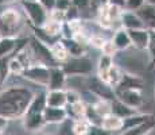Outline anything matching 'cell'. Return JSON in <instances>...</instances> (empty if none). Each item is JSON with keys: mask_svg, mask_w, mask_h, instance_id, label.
Segmentation results:
<instances>
[{"mask_svg": "<svg viewBox=\"0 0 155 135\" xmlns=\"http://www.w3.org/2000/svg\"><path fill=\"white\" fill-rule=\"evenodd\" d=\"M34 92L22 85H12L0 92V115L11 119L23 118Z\"/></svg>", "mask_w": 155, "mask_h": 135, "instance_id": "cell-1", "label": "cell"}, {"mask_svg": "<svg viewBox=\"0 0 155 135\" xmlns=\"http://www.w3.org/2000/svg\"><path fill=\"white\" fill-rule=\"evenodd\" d=\"M22 18L14 8H5L0 12V37L18 38Z\"/></svg>", "mask_w": 155, "mask_h": 135, "instance_id": "cell-2", "label": "cell"}, {"mask_svg": "<svg viewBox=\"0 0 155 135\" xmlns=\"http://www.w3.org/2000/svg\"><path fill=\"white\" fill-rule=\"evenodd\" d=\"M66 76H89L93 70L92 59L86 56L81 57H69L66 62L61 66Z\"/></svg>", "mask_w": 155, "mask_h": 135, "instance_id": "cell-3", "label": "cell"}, {"mask_svg": "<svg viewBox=\"0 0 155 135\" xmlns=\"http://www.w3.org/2000/svg\"><path fill=\"white\" fill-rule=\"evenodd\" d=\"M22 8L32 27H42L49 18V12L39 4V2L22 0Z\"/></svg>", "mask_w": 155, "mask_h": 135, "instance_id": "cell-4", "label": "cell"}, {"mask_svg": "<svg viewBox=\"0 0 155 135\" xmlns=\"http://www.w3.org/2000/svg\"><path fill=\"white\" fill-rule=\"evenodd\" d=\"M28 49L31 52L32 57L35 58V61L39 62V64H43L46 66L51 68V66H57L55 59L53 58L51 52H50V46H47L46 43L41 42L39 39H37L35 37H32L31 39L28 41Z\"/></svg>", "mask_w": 155, "mask_h": 135, "instance_id": "cell-5", "label": "cell"}, {"mask_svg": "<svg viewBox=\"0 0 155 135\" xmlns=\"http://www.w3.org/2000/svg\"><path fill=\"white\" fill-rule=\"evenodd\" d=\"M49 70H50L49 66L37 62V64H32L31 66L26 69L22 76L34 84H38L41 86H46L47 81H49Z\"/></svg>", "mask_w": 155, "mask_h": 135, "instance_id": "cell-6", "label": "cell"}, {"mask_svg": "<svg viewBox=\"0 0 155 135\" xmlns=\"http://www.w3.org/2000/svg\"><path fill=\"white\" fill-rule=\"evenodd\" d=\"M115 97L119 101H121L123 104L139 110L144 100H143V95H142V89H136V88H131V89H121V91H115Z\"/></svg>", "mask_w": 155, "mask_h": 135, "instance_id": "cell-7", "label": "cell"}, {"mask_svg": "<svg viewBox=\"0 0 155 135\" xmlns=\"http://www.w3.org/2000/svg\"><path fill=\"white\" fill-rule=\"evenodd\" d=\"M66 73L64 72L59 65L51 66L49 70V81H47V89L54 91V89H64L66 84Z\"/></svg>", "mask_w": 155, "mask_h": 135, "instance_id": "cell-8", "label": "cell"}, {"mask_svg": "<svg viewBox=\"0 0 155 135\" xmlns=\"http://www.w3.org/2000/svg\"><path fill=\"white\" fill-rule=\"evenodd\" d=\"M131 39V46L138 50H147L148 41H150V31L147 29L139 30H127Z\"/></svg>", "mask_w": 155, "mask_h": 135, "instance_id": "cell-9", "label": "cell"}, {"mask_svg": "<svg viewBox=\"0 0 155 135\" xmlns=\"http://www.w3.org/2000/svg\"><path fill=\"white\" fill-rule=\"evenodd\" d=\"M43 119L45 123H49V124H59L68 119L66 115V110L64 108H58V107H49L46 106L43 110Z\"/></svg>", "mask_w": 155, "mask_h": 135, "instance_id": "cell-10", "label": "cell"}, {"mask_svg": "<svg viewBox=\"0 0 155 135\" xmlns=\"http://www.w3.org/2000/svg\"><path fill=\"white\" fill-rule=\"evenodd\" d=\"M120 25L126 30H139V29H146L143 25L142 19L138 16L136 12H131V11L123 10L120 16Z\"/></svg>", "mask_w": 155, "mask_h": 135, "instance_id": "cell-11", "label": "cell"}, {"mask_svg": "<svg viewBox=\"0 0 155 135\" xmlns=\"http://www.w3.org/2000/svg\"><path fill=\"white\" fill-rule=\"evenodd\" d=\"M136 14L142 19L146 29L150 30V31H154L155 30V7L154 5L144 3V5L142 8H139L136 11Z\"/></svg>", "mask_w": 155, "mask_h": 135, "instance_id": "cell-12", "label": "cell"}, {"mask_svg": "<svg viewBox=\"0 0 155 135\" xmlns=\"http://www.w3.org/2000/svg\"><path fill=\"white\" fill-rule=\"evenodd\" d=\"M23 126H25L26 131L30 133H35L43 128L46 124L43 119V113H38V115H23Z\"/></svg>", "mask_w": 155, "mask_h": 135, "instance_id": "cell-13", "label": "cell"}, {"mask_svg": "<svg viewBox=\"0 0 155 135\" xmlns=\"http://www.w3.org/2000/svg\"><path fill=\"white\" fill-rule=\"evenodd\" d=\"M143 85V80L140 77L135 76V74H131V73H123V77H121V81L115 89V91H121V89H131V88H136V89H142Z\"/></svg>", "mask_w": 155, "mask_h": 135, "instance_id": "cell-14", "label": "cell"}, {"mask_svg": "<svg viewBox=\"0 0 155 135\" xmlns=\"http://www.w3.org/2000/svg\"><path fill=\"white\" fill-rule=\"evenodd\" d=\"M46 106L64 108L66 106V93L65 89H54L46 93Z\"/></svg>", "mask_w": 155, "mask_h": 135, "instance_id": "cell-15", "label": "cell"}, {"mask_svg": "<svg viewBox=\"0 0 155 135\" xmlns=\"http://www.w3.org/2000/svg\"><path fill=\"white\" fill-rule=\"evenodd\" d=\"M100 127H103L104 130L111 133V134L119 133V131L123 130V119L116 116V115H113V113H109V115H107L103 118Z\"/></svg>", "mask_w": 155, "mask_h": 135, "instance_id": "cell-16", "label": "cell"}, {"mask_svg": "<svg viewBox=\"0 0 155 135\" xmlns=\"http://www.w3.org/2000/svg\"><path fill=\"white\" fill-rule=\"evenodd\" d=\"M111 113L119 116V118H121V119H126L128 116H132V115H135V113H138V110L126 106V104H123L121 101H119L115 97L111 101Z\"/></svg>", "mask_w": 155, "mask_h": 135, "instance_id": "cell-17", "label": "cell"}, {"mask_svg": "<svg viewBox=\"0 0 155 135\" xmlns=\"http://www.w3.org/2000/svg\"><path fill=\"white\" fill-rule=\"evenodd\" d=\"M50 52H51V56L53 58L55 59L57 64H64V62H66L68 59H69V52H68V49L65 47L64 42H62L61 39H58L57 42H54V43L50 46Z\"/></svg>", "mask_w": 155, "mask_h": 135, "instance_id": "cell-18", "label": "cell"}, {"mask_svg": "<svg viewBox=\"0 0 155 135\" xmlns=\"http://www.w3.org/2000/svg\"><path fill=\"white\" fill-rule=\"evenodd\" d=\"M65 110H66L68 119L77 120V119L85 118L86 104L82 103V101L80 100V101H77V103H74V104H66V106H65Z\"/></svg>", "mask_w": 155, "mask_h": 135, "instance_id": "cell-19", "label": "cell"}, {"mask_svg": "<svg viewBox=\"0 0 155 135\" xmlns=\"http://www.w3.org/2000/svg\"><path fill=\"white\" fill-rule=\"evenodd\" d=\"M112 65H113L112 57L101 54V57L99 59V65H97V79L100 81H103L104 84H107V76H108V72ZM107 85H108V84H107Z\"/></svg>", "mask_w": 155, "mask_h": 135, "instance_id": "cell-20", "label": "cell"}, {"mask_svg": "<svg viewBox=\"0 0 155 135\" xmlns=\"http://www.w3.org/2000/svg\"><path fill=\"white\" fill-rule=\"evenodd\" d=\"M113 42V45L116 46L117 50H127L128 47L131 46V39H130V35H128L127 30L120 27L117 31L115 32L113 38L111 39Z\"/></svg>", "mask_w": 155, "mask_h": 135, "instance_id": "cell-21", "label": "cell"}, {"mask_svg": "<svg viewBox=\"0 0 155 135\" xmlns=\"http://www.w3.org/2000/svg\"><path fill=\"white\" fill-rule=\"evenodd\" d=\"M155 127V118L123 131V135H148Z\"/></svg>", "mask_w": 155, "mask_h": 135, "instance_id": "cell-22", "label": "cell"}, {"mask_svg": "<svg viewBox=\"0 0 155 135\" xmlns=\"http://www.w3.org/2000/svg\"><path fill=\"white\" fill-rule=\"evenodd\" d=\"M18 46V38L12 37H0V58L10 57Z\"/></svg>", "mask_w": 155, "mask_h": 135, "instance_id": "cell-23", "label": "cell"}, {"mask_svg": "<svg viewBox=\"0 0 155 135\" xmlns=\"http://www.w3.org/2000/svg\"><path fill=\"white\" fill-rule=\"evenodd\" d=\"M155 116L153 113H135V115L132 116H128V118L123 119V130L121 131H126L128 128L134 127V126L136 124H140V123H144L147 120H151V119H154Z\"/></svg>", "mask_w": 155, "mask_h": 135, "instance_id": "cell-24", "label": "cell"}, {"mask_svg": "<svg viewBox=\"0 0 155 135\" xmlns=\"http://www.w3.org/2000/svg\"><path fill=\"white\" fill-rule=\"evenodd\" d=\"M61 41L64 42L65 47L68 49L70 57H81L85 56V50H84V45L77 42L73 38H61Z\"/></svg>", "mask_w": 155, "mask_h": 135, "instance_id": "cell-25", "label": "cell"}, {"mask_svg": "<svg viewBox=\"0 0 155 135\" xmlns=\"http://www.w3.org/2000/svg\"><path fill=\"white\" fill-rule=\"evenodd\" d=\"M123 73L124 72L121 70L117 65L113 64L111 66V69H109V72H108V76H107V84H108L112 89H115L116 86L120 84L121 77H123Z\"/></svg>", "mask_w": 155, "mask_h": 135, "instance_id": "cell-26", "label": "cell"}, {"mask_svg": "<svg viewBox=\"0 0 155 135\" xmlns=\"http://www.w3.org/2000/svg\"><path fill=\"white\" fill-rule=\"evenodd\" d=\"M42 29L45 30V32H47V34L50 35V37H53V38H59V37H61L62 23L55 22V20L49 19V18H47V20L45 22V25L42 26Z\"/></svg>", "mask_w": 155, "mask_h": 135, "instance_id": "cell-27", "label": "cell"}, {"mask_svg": "<svg viewBox=\"0 0 155 135\" xmlns=\"http://www.w3.org/2000/svg\"><path fill=\"white\" fill-rule=\"evenodd\" d=\"M91 123L86 118L77 119V120H71V130L74 135H86V133L91 128Z\"/></svg>", "mask_w": 155, "mask_h": 135, "instance_id": "cell-28", "label": "cell"}, {"mask_svg": "<svg viewBox=\"0 0 155 135\" xmlns=\"http://www.w3.org/2000/svg\"><path fill=\"white\" fill-rule=\"evenodd\" d=\"M8 72H10V76H22L25 72V66L20 64L16 57H12L8 61Z\"/></svg>", "mask_w": 155, "mask_h": 135, "instance_id": "cell-29", "label": "cell"}, {"mask_svg": "<svg viewBox=\"0 0 155 135\" xmlns=\"http://www.w3.org/2000/svg\"><path fill=\"white\" fill-rule=\"evenodd\" d=\"M147 50L148 54H150V69H153L155 68V30L150 31V41H148Z\"/></svg>", "mask_w": 155, "mask_h": 135, "instance_id": "cell-30", "label": "cell"}, {"mask_svg": "<svg viewBox=\"0 0 155 135\" xmlns=\"http://www.w3.org/2000/svg\"><path fill=\"white\" fill-rule=\"evenodd\" d=\"M146 0H126V5H124V10L131 11V12H136L139 8H142L144 5Z\"/></svg>", "mask_w": 155, "mask_h": 135, "instance_id": "cell-31", "label": "cell"}, {"mask_svg": "<svg viewBox=\"0 0 155 135\" xmlns=\"http://www.w3.org/2000/svg\"><path fill=\"white\" fill-rule=\"evenodd\" d=\"M101 52H103L104 56H108V57H112L113 58L119 50L116 49V46L113 45L112 41H105V43H104L103 47H101Z\"/></svg>", "mask_w": 155, "mask_h": 135, "instance_id": "cell-32", "label": "cell"}, {"mask_svg": "<svg viewBox=\"0 0 155 135\" xmlns=\"http://www.w3.org/2000/svg\"><path fill=\"white\" fill-rule=\"evenodd\" d=\"M65 93H66V104H74L81 100V93H78L74 89H68L65 91Z\"/></svg>", "mask_w": 155, "mask_h": 135, "instance_id": "cell-33", "label": "cell"}, {"mask_svg": "<svg viewBox=\"0 0 155 135\" xmlns=\"http://www.w3.org/2000/svg\"><path fill=\"white\" fill-rule=\"evenodd\" d=\"M71 5H74L81 14L86 10H91V0H71Z\"/></svg>", "mask_w": 155, "mask_h": 135, "instance_id": "cell-34", "label": "cell"}, {"mask_svg": "<svg viewBox=\"0 0 155 135\" xmlns=\"http://www.w3.org/2000/svg\"><path fill=\"white\" fill-rule=\"evenodd\" d=\"M105 38L103 37V35H91V37H89V43L92 45V46H94V47H97V49H101V47H103V45L105 43Z\"/></svg>", "mask_w": 155, "mask_h": 135, "instance_id": "cell-35", "label": "cell"}, {"mask_svg": "<svg viewBox=\"0 0 155 135\" xmlns=\"http://www.w3.org/2000/svg\"><path fill=\"white\" fill-rule=\"evenodd\" d=\"M86 135H112V134L105 131L103 127H100V126H91V128H89V131L86 133Z\"/></svg>", "mask_w": 155, "mask_h": 135, "instance_id": "cell-36", "label": "cell"}, {"mask_svg": "<svg viewBox=\"0 0 155 135\" xmlns=\"http://www.w3.org/2000/svg\"><path fill=\"white\" fill-rule=\"evenodd\" d=\"M71 5V0H57L55 2V10L58 11H68Z\"/></svg>", "mask_w": 155, "mask_h": 135, "instance_id": "cell-37", "label": "cell"}, {"mask_svg": "<svg viewBox=\"0 0 155 135\" xmlns=\"http://www.w3.org/2000/svg\"><path fill=\"white\" fill-rule=\"evenodd\" d=\"M38 2H39V4L42 5L47 12H50V11H53L55 8V2L57 0H38Z\"/></svg>", "mask_w": 155, "mask_h": 135, "instance_id": "cell-38", "label": "cell"}, {"mask_svg": "<svg viewBox=\"0 0 155 135\" xmlns=\"http://www.w3.org/2000/svg\"><path fill=\"white\" fill-rule=\"evenodd\" d=\"M108 4H109V5H115V7L124 10V5H126V0H108Z\"/></svg>", "mask_w": 155, "mask_h": 135, "instance_id": "cell-39", "label": "cell"}, {"mask_svg": "<svg viewBox=\"0 0 155 135\" xmlns=\"http://www.w3.org/2000/svg\"><path fill=\"white\" fill-rule=\"evenodd\" d=\"M7 126H8V119L0 115V133H3L7 128Z\"/></svg>", "mask_w": 155, "mask_h": 135, "instance_id": "cell-40", "label": "cell"}, {"mask_svg": "<svg viewBox=\"0 0 155 135\" xmlns=\"http://www.w3.org/2000/svg\"><path fill=\"white\" fill-rule=\"evenodd\" d=\"M16 2H22V0H0V5L11 4V3H16Z\"/></svg>", "mask_w": 155, "mask_h": 135, "instance_id": "cell-41", "label": "cell"}, {"mask_svg": "<svg viewBox=\"0 0 155 135\" xmlns=\"http://www.w3.org/2000/svg\"><path fill=\"white\" fill-rule=\"evenodd\" d=\"M146 3H148V4H151L155 7V0H146Z\"/></svg>", "mask_w": 155, "mask_h": 135, "instance_id": "cell-42", "label": "cell"}, {"mask_svg": "<svg viewBox=\"0 0 155 135\" xmlns=\"http://www.w3.org/2000/svg\"><path fill=\"white\" fill-rule=\"evenodd\" d=\"M31 2H38V0H31Z\"/></svg>", "mask_w": 155, "mask_h": 135, "instance_id": "cell-43", "label": "cell"}, {"mask_svg": "<svg viewBox=\"0 0 155 135\" xmlns=\"http://www.w3.org/2000/svg\"><path fill=\"white\" fill-rule=\"evenodd\" d=\"M45 135H53V134H45Z\"/></svg>", "mask_w": 155, "mask_h": 135, "instance_id": "cell-44", "label": "cell"}, {"mask_svg": "<svg viewBox=\"0 0 155 135\" xmlns=\"http://www.w3.org/2000/svg\"><path fill=\"white\" fill-rule=\"evenodd\" d=\"M0 85H2V80H0Z\"/></svg>", "mask_w": 155, "mask_h": 135, "instance_id": "cell-45", "label": "cell"}, {"mask_svg": "<svg viewBox=\"0 0 155 135\" xmlns=\"http://www.w3.org/2000/svg\"><path fill=\"white\" fill-rule=\"evenodd\" d=\"M0 135H3V133H0Z\"/></svg>", "mask_w": 155, "mask_h": 135, "instance_id": "cell-46", "label": "cell"}]
</instances>
